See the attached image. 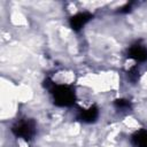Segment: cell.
I'll return each mask as SVG.
<instances>
[{"label": "cell", "mask_w": 147, "mask_h": 147, "mask_svg": "<svg viewBox=\"0 0 147 147\" xmlns=\"http://www.w3.org/2000/svg\"><path fill=\"white\" fill-rule=\"evenodd\" d=\"M48 91L53 96V102L59 107H70L76 101L75 92L68 85L54 84Z\"/></svg>", "instance_id": "cell-1"}, {"label": "cell", "mask_w": 147, "mask_h": 147, "mask_svg": "<svg viewBox=\"0 0 147 147\" xmlns=\"http://www.w3.org/2000/svg\"><path fill=\"white\" fill-rule=\"evenodd\" d=\"M11 132L17 137V138H23L26 141H30L33 139L37 132V126L33 119L31 118H21L17 119L13 126H11Z\"/></svg>", "instance_id": "cell-2"}, {"label": "cell", "mask_w": 147, "mask_h": 147, "mask_svg": "<svg viewBox=\"0 0 147 147\" xmlns=\"http://www.w3.org/2000/svg\"><path fill=\"white\" fill-rule=\"evenodd\" d=\"M127 56L137 62H145L147 60V47L140 42H136L129 47Z\"/></svg>", "instance_id": "cell-3"}, {"label": "cell", "mask_w": 147, "mask_h": 147, "mask_svg": "<svg viewBox=\"0 0 147 147\" xmlns=\"http://www.w3.org/2000/svg\"><path fill=\"white\" fill-rule=\"evenodd\" d=\"M98 117H99V108L95 105L86 109H79L77 115V119L84 123H93L96 121Z\"/></svg>", "instance_id": "cell-4"}, {"label": "cell", "mask_w": 147, "mask_h": 147, "mask_svg": "<svg viewBox=\"0 0 147 147\" xmlns=\"http://www.w3.org/2000/svg\"><path fill=\"white\" fill-rule=\"evenodd\" d=\"M93 15L90 13H78L74 16L70 17L69 20V25L72 30L75 31H79L87 22H90L92 20Z\"/></svg>", "instance_id": "cell-5"}, {"label": "cell", "mask_w": 147, "mask_h": 147, "mask_svg": "<svg viewBox=\"0 0 147 147\" xmlns=\"http://www.w3.org/2000/svg\"><path fill=\"white\" fill-rule=\"evenodd\" d=\"M132 142L136 147H147V131L141 129L133 133Z\"/></svg>", "instance_id": "cell-6"}, {"label": "cell", "mask_w": 147, "mask_h": 147, "mask_svg": "<svg viewBox=\"0 0 147 147\" xmlns=\"http://www.w3.org/2000/svg\"><path fill=\"white\" fill-rule=\"evenodd\" d=\"M114 106L117 110H130L132 105L129 100H125V99H117L114 101Z\"/></svg>", "instance_id": "cell-7"}, {"label": "cell", "mask_w": 147, "mask_h": 147, "mask_svg": "<svg viewBox=\"0 0 147 147\" xmlns=\"http://www.w3.org/2000/svg\"><path fill=\"white\" fill-rule=\"evenodd\" d=\"M138 74H139V72H138L137 68H136V67H133L132 69H130V70H129L127 76H129V78H130L132 82H136V80L138 79V77H139V75H138Z\"/></svg>", "instance_id": "cell-8"}]
</instances>
